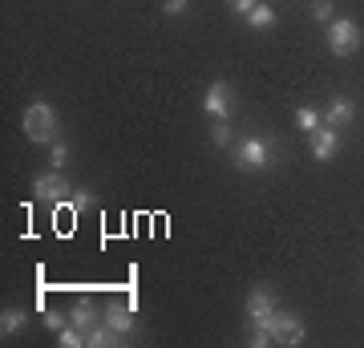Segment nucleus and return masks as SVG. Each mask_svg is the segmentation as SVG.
<instances>
[{
    "instance_id": "obj_16",
    "label": "nucleus",
    "mask_w": 364,
    "mask_h": 348,
    "mask_svg": "<svg viewBox=\"0 0 364 348\" xmlns=\"http://www.w3.org/2000/svg\"><path fill=\"white\" fill-rule=\"evenodd\" d=\"M296 126L304 130V134H312V130H320V114L304 105V110H296Z\"/></svg>"
},
{
    "instance_id": "obj_13",
    "label": "nucleus",
    "mask_w": 364,
    "mask_h": 348,
    "mask_svg": "<svg viewBox=\"0 0 364 348\" xmlns=\"http://www.w3.org/2000/svg\"><path fill=\"white\" fill-rule=\"evenodd\" d=\"M247 25H251V28H272V25H275V9L259 0V4L247 13Z\"/></svg>"
},
{
    "instance_id": "obj_1",
    "label": "nucleus",
    "mask_w": 364,
    "mask_h": 348,
    "mask_svg": "<svg viewBox=\"0 0 364 348\" xmlns=\"http://www.w3.org/2000/svg\"><path fill=\"white\" fill-rule=\"evenodd\" d=\"M25 138L37 146H53L61 138V130H57V110L49 102H33L25 110Z\"/></svg>"
},
{
    "instance_id": "obj_4",
    "label": "nucleus",
    "mask_w": 364,
    "mask_h": 348,
    "mask_svg": "<svg viewBox=\"0 0 364 348\" xmlns=\"http://www.w3.org/2000/svg\"><path fill=\"white\" fill-rule=\"evenodd\" d=\"M235 167L239 170H267L272 167V150L263 138H243L235 146Z\"/></svg>"
},
{
    "instance_id": "obj_5",
    "label": "nucleus",
    "mask_w": 364,
    "mask_h": 348,
    "mask_svg": "<svg viewBox=\"0 0 364 348\" xmlns=\"http://www.w3.org/2000/svg\"><path fill=\"white\" fill-rule=\"evenodd\" d=\"M267 328H272L275 344H304V324H299V316H291V312H284V308L272 312Z\"/></svg>"
},
{
    "instance_id": "obj_10",
    "label": "nucleus",
    "mask_w": 364,
    "mask_h": 348,
    "mask_svg": "<svg viewBox=\"0 0 364 348\" xmlns=\"http://www.w3.org/2000/svg\"><path fill=\"white\" fill-rule=\"evenodd\" d=\"M69 324H73V328H81V332H90L93 324H102V308H97L90 296L77 300V304H73V312H69Z\"/></svg>"
},
{
    "instance_id": "obj_20",
    "label": "nucleus",
    "mask_w": 364,
    "mask_h": 348,
    "mask_svg": "<svg viewBox=\"0 0 364 348\" xmlns=\"http://www.w3.org/2000/svg\"><path fill=\"white\" fill-rule=\"evenodd\" d=\"M65 324H69V316H65V312H45V328H53V332H61Z\"/></svg>"
},
{
    "instance_id": "obj_6",
    "label": "nucleus",
    "mask_w": 364,
    "mask_h": 348,
    "mask_svg": "<svg viewBox=\"0 0 364 348\" xmlns=\"http://www.w3.org/2000/svg\"><path fill=\"white\" fill-rule=\"evenodd\" d=\"M33 191H37L41 199H49V203H61V199L73 194V186H69V179L61 170H49V174H37V179H33Z\"/></svg>"
},
{
    "instance_id": "obj_14",
    "label": "nucleus",
    "mask_w": 364,
    "mask_h": 348,
    "mask_svg": "<svg viewBox=\"0 0 364 348\" xmlns=\"http://www.w3.org/2000/svg\"><path fill=\"white\" fill-rule=\"evenodd\" d=\"M21 328H25V312L21 308H4L0 312V332L4 336H16Z\"/></svg>"
},
{
    "instance_id": "obj_11",
    "label": "nucleus",
    "mask_w": 364,
    "mask_h": 348,
    "mask_svg": "<svg viewBox=\"0 0 364 348\" xmlns=\"http://www.w3.org/2000/svg\"><path fill=\"white\" fill-rule=\"evenodd\" d=\"M272 312H275L272 292H267V288H251V296H247V316L251 320H272Z\"/></svg>"
},
{
    "instance_id": "obj_18",
    "label": "nucleus",
    "mask_w": 364,
    "mask_h": 348,
    "mask_svg": "<svg viewBox=\"0 0 364 348\" xmlns=\"http://www.w3.org/2000/svg\"><path fill=\"white\" fill-rule=\"evenodd\" d=\"M49 162H53V170H61V167L69 162V146L61 142V138H57V142L49 146Z\"/></svg>"
},
{
    "instance_id": "obj_15",
    "label": "nucleus",
    "mask_w": 364,
    "mask_h": 348,
    "mask_svg": "<svg viewBox=\"0 0 364 348\" xmlns=\"http://www.w3.org/2000/svg\"><path fill=\"white\" fill-rule=\"evenodd\" d=\"M57 340H61V348H81V344H85V332L73 328V324H65V328L57 332Z\"/></svg>"
},
{
    "instance_id": "obj_17",
    "label": "nucleus",
    "mask_w": 364,
    "mask_h": 348,
    "mask_svg": "<svg viewBox=\"0 0 364 348\" xmlns=\"http://www.w3.org/2000/svg\"><path fill=\"white\" fill-rule=\"evenodd\" d=\"M65 203L73 206V215H81V211H90V206H93V194L85 191V186H81V191H73V194H69Z\"/></svg>"
},
{
    "instance_id": "obj_12",
    "label": "nucleus",
    "mask_w": 364,
    "mask_h": 348,
    "mask_svg": "<svg viewBox=\"0 0 364 348\" xmlns=\"http://www.w3.org/2000/svg\"><path fill=\"white\" fill-rule=\"evenodd\" d=\"M85 344L90 348H114V344H126V336H117L109 324H93L90 332H85Z\"/></svg>"
},
{
    "instance_id": "obj_8",
    "label": "nucleus",
    "mask_w": 364,
    "mask_h": 348,
    "mask_svg": "<svg viewBox=\"0 0 364 348\" xmlns=\"http://www.w3.org/2000/svg\"><path fill=\"white\" fill-rule=\"evenodd\" d=\"M356 122V105H352V97H332L328 102V114H324V126L332 130H344Z\"/></svg>"
},
{
    "instance_id": "obj_21",
    "label": "nucleus",
    "mask_w": 364,
    "mask_h": 348,
    "mask_svg": "<svg viewBox=\"0 0 364 348\" xmlns=\"http://www.w3.org/2000/svg\"><path fill=\"white\" fill-rule=\"evenodd\" d=\"M312 16H316V21H332V0H316Z\"/></svg>"
},
{
    "instance_id": "obj_9",
    "label": "nucleus",
    "mask_w": 364,
    "mask_h": 348,
    "mask_svg": "<svg viewBox=\"0 0 364 348\" xmlns=\"http://www.w3.org/2000/svg\"><path fill=\"white\" fill-rule=\"evenodd\" d=\"M102 324H109L117 336H130L134 328H138V324H134V308H130V304H126V308H122V304H109V308L102 312Z\"/></svg>"
},
{
    "instance_id": "obj_19",
    "label": "nucleus",
    "mask_w": 364,
    "mask_h": 348,
    "mask_svg": "<svg viewBox=\"0 0 364 348\" xmlns=\"http://www.w3.org/2000/svg\"><path fill=\"white\" fill-rule=\"evenodd\" d=\"M210 142L227 150V146H231V126H227V122H215V126H210Z\"/></svg>"
},
{
    "instance_id": "obj_3",
    "label": "nucleus",
    "mask_w": 364,
    "mask_h": 348,
    "mask_svg": "<svg viewBox=\"0 0 364 348\" xmlns=\"http://www.w3.org/2000/svg\"><path fill=\"white\" fill-rule=\"evenodd\" d=\"M203 110H207L215 122H231V114H235V93H231V85H227V81H210L207 93H203Z\"/></svg>"
},
{
    "instance_id": "obj_7",
    "label": "nucleus",
    "mask_w": 364,
    "mask_h": 348,
    "mask_svg": "<svg viewBox=\"0 0 364 348\" xmlns=\"http://www.w3.org/2000/svg\"><path fill=\"white\" fill-rule=\"evenodd\" d=\"M308 146H312V158L316 162H332L340 154V134L332 126H320L308 134Z\"/></svg>"
},
{
    "instance_id": "obj_23",
    "label": "nucleus",
    "mask_w": 364,
    "mask_h": 348,
    "mask_svg": "<svg viewBox=\"0 0 364 348\" xmlns=\"http://www.w3.org/2000/svg\"><path fill=\"white\" fill-rule=\"evenodd\" d=\"M255 4H259V0H227V9H231V13H243V16H247Z\"/></svg>"
},
{
    "instance_id": "obj_2",
    "label": "nucleus",
    "mask_w": 364,
    "mask_h": 348,
    "mask_svg": "<svg viewBox=\"0 0 364 348\" xmlns=\"http://www.w3.org/2000/svg\"><path fill=\"white\" fill-rule=\"evenodd\" d=\"M360 25L352 21V16H332L328 21V49L336 53V57H348V53L360 49Z\"/></svg>"
},
{
    "instance_id": "obj_22",
    "label": "nucleus",
    "mask_w": 364,
    "mask_h": 348,
    "mask_svg": "<svg viewBox=\"0 0 364 348\" xmlns=\"http://www.w3.org/2000/svg\"><path fill=\"white\" fill-rule=\"evenodd\" d=\"M162 13H166V16H182V13H186V0H162Z\"/></svg>"
}]
</instances>
